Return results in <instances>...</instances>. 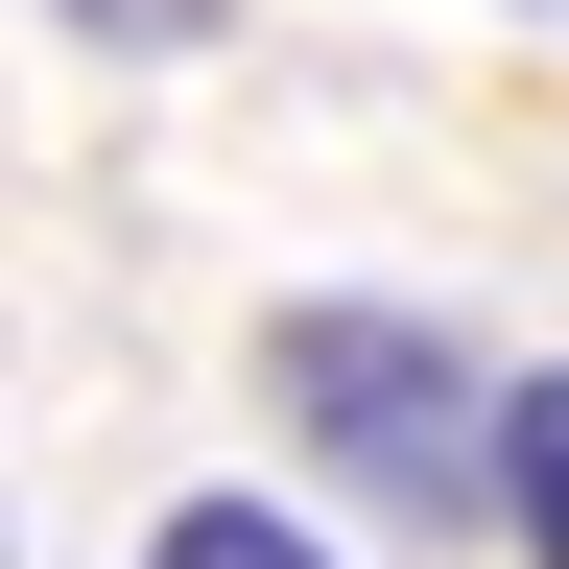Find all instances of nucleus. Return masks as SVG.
Returning <instances> with one entry per match:
<instances>
[{
  "label": "nucleus",
  "instance_id": "1",
  "mask_svg": "<svg viewBox=\"0 0 569 569\" xmlns=\"http://www.w3.org/2000/svg\"><path fill=\"white\" fill-rule=\"evenodd\" d=\"M261 403L309 427V475H356L380 522H498V427H522V380H498L475 332L309 284V309L261 332Z\"/></svg>",
  "mask_w": 569,
  "mask_h": 569
},
{
  "label": "nucleus",
  "instance_id": "2",
  "mask_svg": "<svg viewBox=\"0 0 569 569\" xmlns=\"http://www.w3.org/2000/svg\"><path fill=\"white\" fill-rule=\"evenodd\" d=\"M498 546H522V569H569V356L522 380V427H498Z\"/></svg>",
  "mask_w": 569,
  "mask_h": 569
},
{
  "label": "nucleus",
  "instance_id": "3",
  "mask_svg": "<svg viewBox=\"0 0 569 569\" xmlns=\"http://www.w3.org/2000/svg\"><path fill=\"white\" fill-rule=\"evenodd\" d=\"M142 569H332V546L284 522V498H167V522H142Z\"/></svg>",
  "mask_w": 569,
  "mask_h": 569
},
{
  "label": "nucleus",
  "instance_id": "4",
  "mask_svg": "<svg viewBox=\"0 0 569 569\" xmlns=\"http://www.w3.org/2000/svg\"><path fill=\"white\" fill-rule=\"evenodd\" d=\"M48 24H96V48H213V0H48Z\"/></svg>",
  "mask_w": 569,
  "mask_h": 569
}]
</instances>
